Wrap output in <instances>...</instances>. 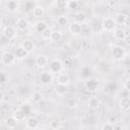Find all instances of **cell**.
<instances>
[{
	"instance_id": "obj_27",
	"label": "cell",
	"mask_w": 130,
	"mask_h": 130,
	"mask_svg": "<svg viewBox=\"0 0 130 130\" xmlns=\"http://www.w3.org/2000/svg\"><path fill=\"white\" fill-rule=\"evenodd\" d=\"M62 37L63 36H62V32L60 30H53L50 40L53 41V42H59V41H61Z\"/></svg>"
},
{
	"instance_id": "obj_21",
	"label": "cell",
	"mask_w": 130,
	"mask_h": 130,
	"mask_svg": "<svg viewBox=\"0 0 130 130\" xmlns=\"http://www.w3.org/2000/svg\"><path fill=\"white\" fill-rule=\"evenodd\" d=\"M87 105L91 110H98L101 106V101L96 96H91V98H89V100L87 102Z\"/></svg>"
},
{
	"instance_id": "obj_18",
	"label": "cell",
	"mask_w": 130,
	"mask_h": 130,
	"mask_svg": "<svg viewBox=\"0 0 130 130\" xmlns=\"http://www.w3.org/2000/svg\"><path fill=\"white\" fill-rule=\"evenodd\" d=\"M15 24H16V28H17L18 30H21V31L25 30V29L28 27V21H27L26 18H24V17H19V18H17Z\"/></svg>"
},
{
	"instance_id": "obj_40",
	"label": "cell",
	"mask_w": 130,
	"mask_h": 130,
	"mask_svg": "<svg viewBox=\"0 0 130 130\" xmlns=\"http://www.w3.org/2000/svg\"><path fill=\"white\" fill-rule=\"evenodd\" d=\"M1 106H2V101L0 100V108H1Z\"/></svg>"
},
{
	"instance_id": "obj_31",
	"label": "cell",
	"mask_w": 130,
	"mask_h": 130,
	"mask_svg": "<svg viewBox=\"0 0 130 130\" xmlns=\"http://www.w3.org/2000/svg\"><path fill=\"white\" fill-rule=\"evenodd\" d=\"M42 99H43V94H42L40 91H35V92L32 93V101H34V102H36V103L41 102Z\"/></svg>"
},
{
	"instance_id": "obj_32",
	"label": "cell",
	"mask_w": 130,
	"mask_h": 130,
	"mask_svg": "<svg viewBox=\"0 0 130 130\" xmlns=\"http://www.w3.org/2000/svg\"><path fill=\"white\" fill-rule=\"evenodd\" d=\"M66 106L69 107V108H75V107L77 106V103H76L75 100L69 99V100H67V102H66Z\"/></svg>"
},
{
	"instance_id": "obj_7",
	"label": "cell",
	"mask_w": 130,
	"mask_h": 130,
	"mask_svg": "<svg viewBox=\"0 0 130 130\" xmlns=\"http://www.w3.org/2000/svg\"><path fill=\"white\" fill-rule=\"evenodd\" d=\"M113 19H114L116 25H127L128 15L123 12H118V13H116V15Z\"/></svg>"
},
{
	"instance_id": "obj_2",
	"label": "cell",
	"mask_w": 130,
	"mask_h": 130,
	"mask_svg": "<svg viewBox=\"0 0 130 130\" xmlns=\"http://www.w3.org/2000/svg\"><path fill=\"white\" fill-rule=\"evenodd\" d=\"M116 23L112 17H105L102 20V28L104 31L107 32H112L116 28Z\"/></svg>"
},
{
	"instance_id": "obj_23",
	"label": "cell",
	"mask_w": 130,
	"mask_h": 130,
	"mask_svg": "<svg viewBox=\"0 0 130 130\" xmlns=\"http://www.w3.org/2000/svg\"><path fill=\"white\" fill-rule=\"evenodd\" d=\"M17 123H18V122H17L12 116H9V117H7V118L5 119V125H6V127H7L8 129H14V128L16 127Z\"/></svg>"
},
{
	"instance_id": "obj_9",
	"label": "cell",
	"mask_w": 130,
	"mask_h": 130,
	"mask_svg": "<svg viewBox=\"0 0 130 130\" xmlns=\"http://www.w3.org/2000/svg\"><path fill=\"white\" fill-rule=\"evenodd\" d=\"M40 81L43 85H49L53 81V74L49 71H44L40 75Z\"/></svg>"
},
{
	"instance_id": "obj_11",
	"label": "cell",
	"mask_w": 130,
	"mask_h": 130,
	"mask_svg": "<svg viewBox=\"0 0 130 130\" xmlns=\"http://www.w3.org/2000/svg\"><path fill=\"white\" fill-rule=\"evenodd\" d=\"M112 32H113L114 38L116 40H118V41H124L126 39V36H127L126 30L124 28H122V27H116Z\"/></svg>"
},
{
	"instance_id": "obj_24",
	"label": "cell",
	"mask_w": 130,
	"mask_h": 130,
	"mask_svg": "<svg viewBox=\"0 0 130 130\" xmlns=\"http://www.w3.org/2000/svg\"><path fill=\"white\" fill-rule=\"evenodd\" d=\"M55 92L57 95L59 96H63L67 93V86L65 85H61V84H57L55 86Z\"/></svg>"
},
{
	"instance_id": "obj_19",
	"label": "cell",
	"mask_w": 130,
	"mask_h": 130,
	"mask_svg": "<svg viewBox=\"0 0 130 130\" xmlns=\"http://www.w3.org/2000/svg\"><path fill=\"white\" fill-rule=\"evenodd\" d=\"M70 83V78L66 73H59L58 77H57V84H61V85H65L68 86V84Z\"/></svg>"
},
{
	"instance_id": "obj_10",
	"label": "cell",
	"mask_w": 130,
	"mask_h": 130,
	"mask_svg": "<svg viewBox=\"0 0 130 130\" xmlns=\"http://www.w3.org/2000/svg\"><path fill=\"white\" fill-rule=\"evenodd\" d=\"M119 107L122 112L128 113L130 110V99L129 96H123L119 102Z\"/></svg>"
},
{
	"instance_id": "obj_14",
	"label": "cell",
	"mask_w": 130,
	"mask_h": 130,
	"mask_svg": "<svg viewBox=\"0 0 130 130\" xmlns=\"http://www.w3.org/2000/svg\"><path fill=\"white\" fill-rule=\"evenodd\" d=\"M68 29H69V31H70L71 35H73V36H78V35L81 32V30H82V25L79 24V23H76V22L72 21V22L69 24Z\"/></svg>"
},
{
	"instance_id": "obj_26",
	"label": "cell",
	"mask_w": 130,
	"mask_h": 130,
	"mask_svg": "<svg viewBox=\"0 0 130 130\" xmlns=\"http://www.w3.org/2000/svg\"><path fill=\"white\" fill-rule=\"evenodd\" d=\"M80 73H81V76L84 78V79H88L89 76H90V73H91V69L89 68V66H83L80 70Z\"/></svg>"
},
{
	"instance_id": "obj_3",
	"label": "cell",
	"mask_w": 130,
	"mask_h": 130,
	"mask_svg": "<svg viewBox=\"0 0 130 130\" xmlns=\"http://www.w3.org/2000/svg\"><path fill=\"white\" fill-rule=\"evenodd\" d=\"M0 60L4 66H11L15 62L16 58H15L14 54L11 52H4V53H2Z\"/></svg>"
},
{
	"instance_id": "obj_16",
	"label": "cell",
	"mask_w": 130,
	"mask_h": 130,
	"mask_svg": "<svg viewBox=\"0 0 130 130\" xmlns=\"http://www.w3.org/2000/svg\"><path fill=\"white\" fill-rule=\"evenodd\" d=\"M5 7H6V9H7L8 12L14 13V12H16V11L18 10V8H19V2L15 1V0H10V1L6 2Z\"/></svg>"
},
{
	"instance_id": "obj_34",
	"label": "cell",
	"mask_w": 130,
	"mask_h": 130,
	"mask_svg": "<svg viewBox=\"0 0 130 130\" xmlns=\"http://www.w3.org/2000/svg\"><path fill=\"white\" fill-rule=\"evenodd\" d=\"M56 5L58 8H65L66 7V1L64 0H59L56 2Z\"/></svg>"
},
{
	"instance_id": "obj_13",
	"label": "cell",
	"mask_w": 130,
	"mask_h": 130,
	"mask_svg": "<svg viewBox=\"0 0 130 130\" xmlns=\"http://www.w3.org/2000/svg\"><path fill=\"white\" fill-rule=\"evenodd\" d=\"M35 63L38 68H45L48 65V58L45 55H38L35 59Z\"/></svg>"
},
{
	"instance_id": "obj_15",
	"label": "cell",
	"mask_w": 130,
	"mask_h": 130,
	"mask_svg": "<svg viewBox=\"0 0 130 130\" xmlns=\"http://www.w3.org/2000/svg\"><path fill=\"white\" fill-rule=\"evenodd\" d=\"M14 56H15V58L16 59H19V60H23V59H25L27 56H28V54H27V52L21 47V46H18V47H16L15 49H14Z\"/></svg>"
},
{
	"instance_id": "obj_25",
	"label": "cell",
	"mask_w": 130,
	"mask_h": 130,
	"mask_svg": "<svg viewBox=\"0 0 130 130\" xmlns=\"http://www.w3.org/2000/svg\"><path fill=\"white\" fill-rule=\"evenodd\" d=\"M47 27H48V25H47L46 21L41 20V21L36 22V30H37L38 32H40V34H42V32H43Z\"/></svg>"
},
{
	"instance_id": "obj_4",
	"label": "cell",
	"mask_w": 130,
	"mask_h": 130,
	"mask_svg": "<svg viewBox=\"0 0 130 130\" xmlns=\"http://www.w3.org/2000/svg\"><path fill=\"white\" fill-rule=\"evenodd\" d=\"M49 69L51 73H60L63 69V63L60 59H53L49 63Z\"/></svg>"
},
{
	"instance_id": "obj_12",
	"label": "cell",
	"mask_w": 130,
	"mask_h": 130,
	"mask_svg": "<svg viewBox=\"0 0 130 130\" xmlns=\"http://www.w3.org/2000/svg\"><path fill=\"white\" fill-rule=\"evenodd\" d=\"M20 46H21V47H22V48L27 52V54L32 53V52L35 51V48H36L34 41H31V40H29V39L24 40V41L21 43V45H20Z\"/></svg>"
},
{
	"instance_id": "obj_37",
	"label": "cell",
	"mask_w": 130,
	"mask_h": 130,
	"mask_svg": "<svg viewBox=\"0 0 130 130\" xmlns=\"http://www.w3.org/2000/svg\"><path fill=\"white\" fill-rule=\"evenodd\" d=\"M125 88L127 89V90H129V78H127L126 79V81H125Z\"/></svg>"
},
{
	"instance_id": "obj_8",
	"label": "cell",
	"mask_w": 130,
	"mask_h": 130,
	"mask_svg": "<svg viewBox=\"0 0 130 130\" xmlns=\"http://www.w3.org/2000/svg\"><path fill=\"white\" fill-rule=\"evenodd\" d=\"M39 125H40V122H39L38 118H36L35 116H28L25 119V126L27 129L35 130L39 127Z\"/></svg>"
},
{
	"instance_id": "obj_39",
	"label": "cell",
	"mask_w": 130,
	"mask_h": 130,
	"mask_svg": "<svg viewBox=\"0 0 130 130\" xmlns=\"http://www.w3.org/2000/svg\"><path fill=\"white\" fill-rule=\"evenodd\" d=\"M40 130H49V129H47V128H42V129H40Z\"/></svg>"
},
{
	"instance_id": "obj_36",
	"label": "cell",
	"mask_w": 130,
	"mask_h": 130,
	"mask_svg": "<svg viewBox=\"0 0 130 130\" xmlns=\"http://www.w3.org/2000/svg\"><path fill=\"white\" fill-rule=\"evenodd\" d=\"M113 130H124L123 126L120 125V124H115L114 127H113Z\"/></svg>"
},
{
	"instance_id": "obj_6",
	"label": "cell",
	"mask_w": 130,
	"mask_h": 130,
	"mask_svg": "<svg viewBox=\"0 0 130 130\" xmlns=\"http://www.w3.org/2000/svg\"><path fill=\"white\" fill-rule=\"evenodd\" d=\"M84 86H85V88H86L87 91L94 92L99 88V81L96 79H94V78H88V79L85 80Z\"/></svg>"
},
{
	"instance_id": "obj_29",
	"label": "cell",
	"mask_w": 130,
	"mask_h": 130,
	"mask_svg": "<svg viewBox=\"0 0 130 130\" xmlns=\"http://www.w3.org/2000/svg\"><path fill=\"white\" fill-rule=\"evenodd\" d=\"M79 5V2L76 0H70V1H66V8L69 9H75L77 8Z\"/></svg>"
},
{
	"instance_id": "obj_20",
	"label": "cell",
	"mask_w": 130,
	"mask_h": 130,
	"mask_svg": "<svg viewBox=\"0 0 130 130\" xmlns=\"http://www.w3.org/2000/svg\"><path fill=\"white\" fill-rule=\"evenodd\" d=\"M31 13H32V15L36 18H40V17L44 16V14H45V8L42 5H36L31 9Z\"/></svg>"
},
{
	"instance_id": "obj_38",
	"label": "cell",
	"mask_w": 130,
	"mask_h": 130,
	"mask_svg": "<svg viewBox=\"0 0 130 130\" xmlns=\"http://www.w3.org/2000/svg\"><path fill=\"white\" fill-rule=\"evenodd\" d=\"M1 26H2V20L0 19V28H1Z\"/></svg>"
},
{
	"instance_id": "obj_33",
	"label": "cell",
	"mask_w": 130,
	"mask_h": 130,
	"mask_svg": "<svg viewBox=\"0 0 130 130\" xmlns=\"http://www.w3.org/2000/svg\"><path fill=\"white\" fill-rule=\"evenodd\" d=\"M113 127H114V124L107 122L102 126V130H113Z\"/></svg>"
},
{
	"instance_id": "obj_30",
	"label": "cell",
	"mask_w": 130,
	"mask_h": 130,
	"mask_svg": "<svg viewBox=\"0 0 130 130\" xmlns=\"http://www.w3.org/2000/svg\"><path fill=\"white\" fill-rule=\"evenodd\" d=\"M52 31H53V30H52L50 27H47V28L41 34V36H42V38H43L44 40H50V39H51Z\"/></svg>"
},
{
	"instance_id": "obj_1",
	"label": "cell",
	"mask_w": 130,
	"mask_h": 130,
	"mask_svg": "<svg viewBox=\"0 0 130 130\" xmlns=\"http://www.w3.org/2000/svg\"><path fill=\"white\" fill-rule=\"evenodd\" d=\"M111 55L115 61H122L125 59L127 53H126V50L124 47H122L120 45H114L111 48Z\"/></svg>"
},
{
	"instance_id": "obj_5",
	"label": "cell",
	"mask_w": 130,
	"mask_h": 130,
	"mask_svg": "<svg viewBox=\"0 0 130 130\" xmlns=\"http://www.w3.org/2000/svg\"><path fill=\"white\" fill-rule=\"evenodd\" d=\"M2 34H3V36H4L6 39H8V40H13V39H15L16 36H17V30H16V28H15L14 26L7 25V26L4 27Z\"/></svg>"
},
{
	"instance_id": "obj_22",
	"label": "cell",
	"mask_w": 130,
	"mask_h": 130,
	"mask_svg": "<svg viewBox=\"0 0 130 130\" xmlns=\"http://www.w3.org/2000/svg\"><path fill=\"white\" fill-rule=\"evenodd\" d=\"M85 20H86V15H85L83 12L79 11V12L74 13V15H73V21H74V22L79 23V24L82 25V23H84Z\"/></svg>"
},
{
	"instance_id": "obj_28",
	"label": "cell",
	"mask_w": 130,
	"mask_h": 130,
	"mask_svg": "<svg viewBox=\"0 0 130 130\" xmlns=\"http://www.w3.org/2000/svg\"><path fill=\"white\" fill-rule=\"evenodd\" d=\"M57 22H58L59 25H66L69 22V18L66 15H60L57 18Z\"/></svg>"
},
{
	"instance_id": "obj_17",
	"label": "cell",
	"mask_w": 130,
	"mask_h": 130,
	"mask_svg": "<svg viewBox=\"0 0 130 130\" xmlns=\"http://www.w3.org/2000/svg\"><path fill=\"white\" fill-rule=\"evenodd\" d=\"M17 122H22V121H24L25 119H26V114L24 113V111L22 110V109H17V110H15L13 113H12V115H11Z\"/></svg>"
},
{
	"instance_id": "obj_35",
	"label": "cell",
	"mask_w": 130,
	"mask_h": 130,
	"mask_svg": "<svg viewBox=\"0 0 130 130\" xmlns=\"http://www.w3.org/2000/svg\"><path fill=\"white\" fill-rule=\"evenodd\" d=\"M5 80H6V76H5V74H4L3 72H0V83L5 82Z\"/></svg>"
}]
</instances>
